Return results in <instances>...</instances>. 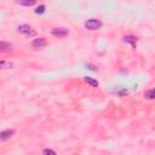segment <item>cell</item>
<instances>
[{
    "mask_svg": "<svg viewBox=\"0 0 155 155\" xmlns=\"http://www.w3.org/2000/svg\"><path fill=\"white\" fill-rule=\"evenodd\" d=\"M18 4L23 6H32L35 4V0H18Z\"/></svg>",
    "mask_w": 155,
    "mask_h": 155,
    "instance_id": "cell-8",
    "label": "cell"
},
{
    "mask_svg": "<svg viewBox=\"0 0 155 155\" xmlns=\"http://www.w3.org/2000/svg\"><path fill=\"white\" fill-rule=\"evenodd\" d=\"M144 96H145V98H148V100H153V98H154V90L151 89V90L147 91V92L144 93Z\"/></svg>",
    "mask_w": 155,
    "mask_h": 155,
    "instance_id": "cell-10",
    "label": "cell"
},
{
    "mask_svg": "<svg viewBox=\"0 0 155 155\" xmlns=\"http://www.w3.org/2000/svg\"><path fill=\"white\" fill-rule=\"evenodd\" d=\"M13 134H15L13 130H6V131L0 132V141H7V140H10L12 137Z\"/></svg>",
    "mask_w": 155,
    "mask_h": 155,
    "instance_id": "cell-4",
    "label": "cell"
},
{
    "mask_svg": "<svg viewBox=\"0 0 155 155\" xmlns=\"http://www.w3.org/2000/svg\"><path fill=\"white\" fill-rule=\"evenodd\" d=\"M85 83H87V84H90L92 87H96V86H98V81L97 80H94V79H92V78H89V76H86L85 78Z\"/></svg>",
    "mask_w": 155,
    "mask_h": 155,
    "instance_id": "cell-9",
    "label": "cell"
},
{
    "mask_svg": "<svg viewBox=\"0 0 155 155\" xmlns=\"http://www.w3.org/2000/svg\"><path fill=\"white\" fill-rule=\"evenodd\" d=\"M12 45L10 43H6V41H0V52H6L9 50H11Z\"/></svg>",
    "mask_w": 155,
    "mask_h": 155,
    "instance_id": "cell-6",
    "label": "cell"
},
{
    "mask_svg": "<svg viewBox=\"0 0 155 155\" xmlns=\"http://www.w3.org/2000/svg\"><path fill=\"white\" fill-rule=\"evenodd\" d=\"M124 40H125V43H130L133 47H136V44H137V38H136V36L127 35V36L124 38Z\"/></svg>",
    "mask_w": 155,
    "mask_h": 155,
    "instance_id": "cell-7",
    "label": "cell"
},
{
    "mask_svg": "<svg viewBox=\"0 0 155 155\" xmlns=\"http://www.w3.org/2000/svg\"><path fill=\"white\" fill-rule=\"evenodd\" d=\"M44 154H52V155H55L56 151H53V150H51V149H45V150H44Z\"/></svg>",
    "mask_w": 155,
    "mask_h": 155,
    "instance_id": "cell-12",
    "label": "cell"
},
{
    "mask_svg": "<svg viewBox=\"0 0 155 155\" xmlns=\"http://www.w3.org/2000/svg\"><path fill=\"white\" fill-rule=\"evenodd\" d=\"M6 66H9L6 62H4V61H1V62H0V69H4Z\"/></svg>",
    "mask_w": 155,
    "mask_h": 155,
    "instance_id": "cell-13",
    "label": "cell"
},
{
    "mask_svg": "<svg viewBox=\"0 0 155 155\" xmlns=\"http://www.w3.org/2000/svg\"><path fill=\"white\" fill-rule=\"evenodd\" d=\"M51 33H52V35H55V36L64 38V36L68 35V29H66V28H55V29H52Z\"/></svg>",
    "mask_w": 155,
    "mask_h": 155,
    "instance_id": "cell-3",
    "label": "cell"
},
{
    "mask_svg": "<svg viewBox=\"0 0 155 155\" xmlns=\"http://www.w3.org/2000/svg\"><path fill=\"white\" fill-rule=\"evenodd\" d=\"M45 12V6L44 5H40V6H39L36 10H35V13L36 15H43Z\"/></svg>",
    "mask_w": 155,
    "mask_h": 155,
    "instance_id": "cell-11",
    "label": "cell"
},
{
    "mask_svg": "<svg viewBox=\"0 0 155 155\" xmlns=\"http://www.w3.org/2000/svg\"><path fill=\"white\" fill-rule=\"evenodd\" d=\"M85 27L90 30H97V29H100L102 27V23L100 19H96V18H91L89 19V21L85 23Z\"/></svg>",
    "mask_w": 155,
    "mask_h": 155,
    "instance_id": "cell-1",
    "label": "cell"
},
{
    "mask_svg": "<svg viewBox=\"0 0 155 155\" xmlns=\"http://www.w3.org/2000/svg\"><path fill=\"white\" fill-rule=\"evenodd\" d=\"M18 32L23 33V34H27V35H34L35 34V32H33L32 28L29 26H27V24H21V26H19L18 27Z\"/></svg>",
    "mask_w": 155,
    "mask_h": 155,
    "instance_id": "cell-5",
    "label": "cell"
},
{
    "mask_svg": "<svg viewBox=\"0 0 155 155\" xmlns=\"http://www.w3.org/2000/svg\"><path fill=\"white\" fill-rule=\"evenodd\" d=\"M46 45H47V41H46L45 38H38V39H35V40L32 43V46L34 49H43Z\"/></svg>",
    "mask_w": 155,
    "mask_h": 155,
    "instance_id": "cell-2",
    "label": "cell"
},
{
    "mask_svg": "<svg viewBox=\"0 0 155 155\" xmlns=\"http://www.w3.org/2000/svg\"><path fill=\"white\" fill-rule=\"evenodd\" d=\"M89 67H90V69H92V70H96V68H94L93 66H89Z\"/></svg>",
    "mask_w": 155,
    "mask_h": 155,
    "instance_id": "cell-14",
    "label": "cell"
}]
</instances>
